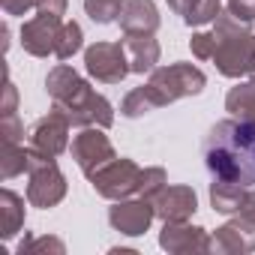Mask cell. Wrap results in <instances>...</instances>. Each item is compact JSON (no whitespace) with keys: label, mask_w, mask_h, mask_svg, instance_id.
Wrapping results in <instances>:
<instances>
[{"label":"cell","mask_w":255,"mask_h":255,"mask_svg":"<svg viewBox=\"0 0 255 255\" xmlns=\"http://www.w3.org/2000/svg\"><path fill=\"white\" fill-rule=\"evenodd\" d=\"M210 177L255 186V126L243 120H219L201 144Z\"/></svg>","instance_id":"cell-1"},{"label":"cell","mask_w":255,"mask_h":255,"mask_svg":"<svg viewBox=\"0 0 255 255\" xmlns=\"http://www.w3.org/2000/svg\"><path fill=\"white\" fill-rule=\"evenodd\" d=\"M45 90L51 96V108L63 111L66 120L72 126H78V129H84V126H102V129H108V126L114 123V108L111 102L96 93L72 66L66 63H57L48 75H45Z\"/></svg>","instance_id":"cell-2"},{"label":"cell","mask_w":255,"mask_h":255,"mask_svg":"<svg viewBox=\"0 0 255 255\" xmlns=\"http://www.w3.org/2000/svg\"><path fill=\"white\" fill-rule=\"evenodd\" d=\"M213 63L216 72L225 78H252L255 75V33L246 21L234 18L222 9L213 21Z\"/></svg>","instance_id":"cell-3"},{"label":"cell","mask_w":255,"mask_h":255,"mask_svg":"<svg viewBox=\"0 0 255 255\" xmlns=\"http://www.w3.org/2000/svg\"><path fill=\"white\" fill-rule=\"evenodd\" d=\"M207 84V75L192 66V63H168V66H156L147 78V87L153 90L159 108L162 105H171L177 99H186V96H198Z\"/></svg>","instance_id":"cell-4"},{"label":"cell","mask_w":255,"mask_h":255,"mask_svg":"<svg viewBox=\"0 0 255 255\" xmlns=\"http://www.w3.org/2000/svg\"><path fill=\"white\" fill-rule=\"evenodd\" d=\"M63 198H66V174L57 168L51 156L36 153V162L27 171V204L48 210V207H57Z\"/></svg>","instance_id":"cell-5"},{"label":"cell","mask_w":255,"mask_h":255,"mask_svg":"<svg viewBox=\"0 0 255 255\" xmlns=\"http://www.w3.org/2000/svg\"><path fill=\"white\" fill-rule=\"evenodd\" d=\"M87 180H90V186H93L102 198H108V201H123V198L138 195L141 168H138L132 159L117 156V159H111L108 165H102L96 174H90Z\"/></svg>","instance_id":"cell-6"},{"label":"cell","mask_w":255,"mask_h":255,"mask_svg":"<svg viewBox=\"0 0 255 255\" xmlns=\"http://www.w3.org/2000/svg\"><path fill=\"white\" fill-rule=\"evenodd\" d=\"M84 69L99 84H120L132 72L123 42H93L84 51Z\"/></svg>","instance_id":"cell-7"},{"label":"cell","mask_w":255,"mask_h":255,"mask_svg":"<svg viewBox=\"0 0 255 255\" xmlns=\"http://www.w3.org/2000/svg\"><path fill=\"white\" fill-rule=\"evenodd\" d=\"M69 153H72V159H75V165L81 168L84 177L96 174L102 165L117 159V153H114V147H111V141H108L102 126H84V129L72 138Z\"/></svg>","instance_id":"cell-8"},{"label":"cell","mask_w":255,"mask_h":255,"mask_svg":"<svg viewBox=\"0 0 255 255\" xmlns=\"http://www.w3.org/2000/svg\"><path fill=\"white\" fill-rule=\"evenodd\" d=\"M69 129H72V123L66 120V114L57 111V108H51L45 117H39V120L30 126L27 144H30L36 153L57 159L60 153L69 150Z\"/></svg>","instance_id":"cell-9"},{"label":"cell","mask_w":255,"mask_h":255,"mask_svg":"<svg viewBox=\"0 0 255 255\" xmlns=\"http://www.w3.org/2000/svg\"><path fill=\"white\" fill-rule=\"evenodd\" d=\"M156 219V210L147 198L132 195V198H123L114 201V207H108V222L114 231L126 234V237H138L150 228V222Z\"/></svg>","instance_id":"cell-10"},{"label":"cell","mask_w":255,"mask_h":255,"mask_svg":"<svg viewBox=\"0 0 255 255\" xmlns=\"http://www.w3.org/2000/svg\"><path fill=\"white\" fill-rule=\"evenodd\" d=\"M159 246L171 255H192V252H213V237L201 228L186 222H162Z\"/></svg>","instance_id":"cell-11"},{"label":"cell","mask_w":255,"mask_h":255,"mask_svg":"<svg viewBox=\"0 0 255 255\" xmlns=\"http://www.w3.org/2000/svg\"><path fill=\"white\" fill-rule=\"evenodd\" d=\"M213 252L216 255H246L255 252V219L234 216L213 234Z\"/></svg>","instance_id":"cell-12"},{"label":"cell","mask_w":255,"mask_h":255,"mask_svg":"<svg viewBox=\"0 0 255 255\" xmlns=\"http://www.w3.org/2000/svg\"><path fill=\"white\" fill-rule=\"evenodd\" d=\"M60 27H63L60 18H51V15H39V12H36V18L24 21V27H21V45H24V51L33 54V57H48V54H54Z\"/></svg>","instance_id":"cell-13"},{"label":"cell","mask_w":255,"mask_h":255,"mask_svg":"<svg viewBox=\"0 0 255 255\" xmlns=\"http://www.w3.org/2000/svg\"><path fill=\"white\" fill-rule=\"evenodd\" d=\"M153 210L162 222H186L198 210V195L192 186H165L153 198Z\"/></svg>","instance_id":"cell-14"},{"label":"cell","mask_w":255,"mask_h":255,"mask_svg":"<svg viewBox=\"0 0 255 255\" xmlns=\"http://www.w3.org/2000/svg\"><path fill=\"white\" fill-rule=\"evenodd\" d=\"M123 48H126V57H129V66L132 72L144 75V72H153L156 63H159V42L153 39V33H123Z\"/></svg>","instance_id":"cell-15"},{"label":"cell","mask_w":255,"mask_h":255,"mask_svg":"<svg viewBox=\"0 0 255 255\" xmlns=\"http://www.w3.org/2000/svg\"><path fill=\"white\" fill-rule=\"evenodd\" d=\"M159 9L153 0H126L120 12V30L123 33H156L159 30Z\"/></svg>","instance_id":"cell-16"},{"label":"cell","mask_w":255,"mask_h":255,"mask_svg":"<svg viewBox=\"0 0 255 255\" xmlns=\"http://www.w3.org/2000/svg\"><path fill=\"white\" fill-rule=\"evenodd\" d=\"M168 9L180 15L183 24L201 27V24L216 21V15L222 12V0H168Z\"/></svg>","instance_id":"cell-17"},{"label":"cell","mask_w":255,"mask_h":255,"mask_svg":"<svg viewBox=\"0 0 255 255\" xmlns=\"http://www.w3.org/2000/svg\"><path fill=\"white\" fill-rule=\"evenodd\" d=\"M249 186H240V183H231V180H216L210 183V207L222 216H237L240 207H243V198H246Z\"/></svg>","instance_id":"cell-18"},{"label":"cell","mask_w":255,"mask_h":255,"mask_svg":"<svg viewBox=\"0 0 255 255\" xmlns=\"http://www.w3.org/2000/svg\"><path fill=\"white\" fill-rule=\"evenodd\" d=\"M24 198L12 189H0V237L12 240L24 228Z\"/></svg>","instance_id":"cell-19"},{"label":"cell","mask_w":255,"mask_h":255,"mask_svg":"<svg viewBox=\"0 0 255 255\" xmlns=\"http://www.w3.org/2000/svg\"><path fill=\"white\" fill-rule=\"evenodd\" d=\"M225 111L234 120H243L249 126H255V81H240L228 90L225 96Z\"/></svg>","instance_id":"cell-20"},{"label":"cell","mask_w":255,"mask_h":255,"mask_svg":"<svg viewBox=\"0 0 255 255\" xmlns=\"http://www.w3.org/2000/svg\"><path fill=\"white\" fill-rule=\"evenodd\" d=\"M36 162V150L27 144H3L0 150V177L3 180H12L18 174H27Z\"/></svg>","instance_id":"cell-21"},{"label":"cell","mask_w":255,"mask_h":255,"mask_svg":"<svg viewBox=\"0 0 255 255\" xmlns=\"http://www.w3.org/2000/svg\"><path fill=\"white\" fill-rule=\"evenodd\" d=\"M156 108H159V102H156V96H153V90L147 84L129 90L123 96V102H120V114L129 117V120H138V117H144V114H150Z\"/></svg>","instance_id":"cell-22"},{"label":"cell","mask_w":255,"mask_h":255,"mask_svg":"<svg viewBox=\"0 0 255 255\" xmlns=\"http://www.w3.org/2000/svg\"><path fill=\"white\" fill-rule=\"evenodd\" d=\"M81 39H84L81 24H78V21H63L60 36H57V45H54V57H57V60H69V57H75V54L81 51V45H84Z\"/></svg>","instance_id":"cell-23"},{"label":"cell","mask_w":255,"mask_h":255,"mask_svg":"<svg viewBox=\"0 0 255 255\" xmlns=\"http://www.w3.org/2000/svg\"><path fill=\"white\" fill-rule=\"evenodd\" d=\"M126 6V0H84V12L96 24H111L120 21V12Z\"/></svg>","instance_id":"cell-24"},{"label":"cell","mask_w":255,"mask_h":255,"mask_svg":"<svg viewBox=\"0 0 255 255\" xmlns=\"http://www.w3.org/2000/svg\"><path fill=\"white\" fill-rule=\"evenodd\" d=\"M168 186V177H165V168L153 165V168H141V183H138V195L147 198L153 204V198Z\"/></svg>","instance_id":"cell-25"},{"label":"cell","mask_w":255,"mask_h":255,"mask_svg":"<svg viewBox=\"0 0 255 255\" xmlns=\"http://www.w3.org/2000/svg\"><path fill=\"white\" fill-rule=\"evenodd\" d=\"M15 252H18V255H24V252H57V255H63L66 246H63V240H57V237H24Z\"/></svg>","instance_id":"cell-26"},{"label":"cell","mask_w":255,"mask_h":255,"mask_svg":"<svg viewBox=\"0 0 255 255\" xmlns=\"http://www.w3.org/2000/svg\"><path fill=\"white\" fill-rule=\"evenodd\" d=\"M0 135H3V144H21L24 123L18 120V114H0Z\"/></svg>","instance_id":"cell-27"},{"label":"cell","mask_w":255,"mask_h":255,"mask_svg":"<svg viewBox=\"0 0 255 255\" xmlns=\"http://www.w3.org/2000/svg\"><path fill=\"white\" fill-rule=\"evenodd\" d=\"M189 48H192V54H195L198 60H213V48H216L213 30H210V33H192Z\"/></svg>","instance_id":"cell-28"},{"label":"cell","mask_w":255,"mask_h":255,"mask_svg":"<svg viewBox=\"0 0 255 255\" xmlns=\"http://www.w3.org/2000/svg\"><path fill=\"white\" fill-rule=\"evenodd\" d=\"M234 18H240V21H246V24H252L255 21V0H228V6H225Z\"/></svg>","instance_id":"cell-29"},{"label":"cell","mask_w":255,"mask_h":255,"mask_svg":"<svg viewBox=\"0 0 255 255\" xmlns=\"http://www.w3.org/2000/svg\"><path fill=\"white\" fill-rule=\"evenodd\" d=\"M66 6H69V0H39V3H36V12H39V15H51V18H60V21H63Z\"/></svg>","instance_id":"cell-30"},{"label":"cell","mask_w":255,"mask_h":255,"mask_svg":"<svg viewBox=\"0 0 255 255\" xmlns=\"http://www.w3.org/2000/svg\"><path fill=\"white\" fill-rule=\"evenodd\" d=\"M36 3L39 0H0L6 15H27L30 9H36Z\"/></svg>","instance_id":"cell-31"},{"label":"cell","mask_w":255,"mask_h":255,"mask_svg":"<svg viewBox=\"0 0 255 255\" xmlns=\"http://www.w3.org/2000/svg\"><path fill=\"white\" fill-rule=\"evenodd\" d=\"M18 90H15V84L6 78V87H3V114H15L18 108Z\"/></svg>","instance_id":"cell-32"},{"label":"cell","mask_w":255,"mask_h":255,"mask_svg":"<svg viewBox=\"0 0 255 255\" xmlns=\"http://www.w3.org/2000/svg\"><path fill=\"white\" fill-rule=\"evenodd\" d=\"M237 216L255 219V186H249V192H246V198H243V207H240V213H237Z\"/></svg>","instance_id":"cell-33"}]
</instances>
